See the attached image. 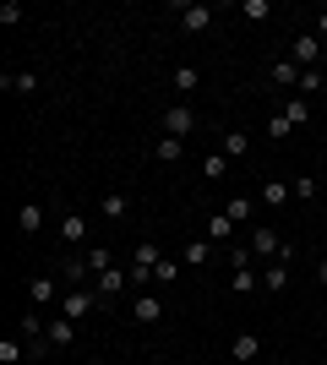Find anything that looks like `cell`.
<instances>
[{"mask_svg":"<svg viewBox=\"0 0 327 365\" xmlns=\"http://www.w3.org/2000/svg\"><path fill=\"white\" fill-rule=\"evenodd\" d=\"M98 305H109V300H104L98 289H88V284H82V289H66V294H61V317H66V322H82V317H93Z\"/></svg>","mask_w":327,"mask_h":365,"instance_id":"6da1fadb","label":"cell"},{"mask_svg":"<svg viewBox=\"0 0 327 365\" xmlns=\"http://www.w3.org/2000/svg\"><path fill=\"white\" fill-rule=\"evenodd\" d=\"M289 61H295L300 71H316V61H322V38H316V33H295V44H289Z\"/></svg>","mask_w":327,"mask_h":365,"instance_id":"7a4b0ae2","label":"cell"},{"mask_svg":"<svg viewBox=\"0 0 327 365\" xmlns=\"http://www.w3.org/2000/svg\"><path fill=\"white\" fill-rule=\"evenodd\" d=\"M191 131H197V109H191V104H170V109H164V137L186 142Z\"/></svg>","mask_w":327,"mask_h":365,"instance_id":"3957f363","label":"cell"},{"mask_svg":"<svg viewBox=\"0 0 327 365\" xmlns=\"http://www.w3.org/2000/svg\"><path fill=\"white\" fill-rule=\"evenodd\" d=\"M131 322H142V327H153V322H164V300L147 289H137V305H131Z\"/></svg>","mask_w":327,"mask_h":365,"instance_id":"277c9868","label":"cell"},{"mask_svg":"<svg viewBox=\"0 0 327 365\" xmlns=\"http://www.w3.org/2000/svg\"><path fill=\"white\" fill-rule=\"evenodd\" d=\"M180 28H186V33H207V28H213V6H202V0L180 6Z\"/></svg>","mask_w":327,"mask_h":365,"instance_id":"5b68a950","label":"cell"},{"mask_svg":"<svg viewBox=\"0 0 327 365\" xmlns=\"http://www.w3.org/2000/svg\"><path fill=\"white\" fill-rule=\"evenodd\" d=\"M256 354H262V338H256V333H234L229 338V360L234 365H251Z\"/></svg>","mask_w":327,"mask_h":365,"instance_id":"8992f818","label":"cell"},{"mask_svg":"<svg viewBox=\"0 0 327 365\" xmlns=\"http://www.w3.org/2000/svg\"><path fill=\"white\" fill-rule=\"evenodd\" d=\"M44 202H22V207H16V235H38V229H44Z\"/></svg>","mask_w":327,"mask_h":365,"instance_id":"52a82bcc","label":"cell"},{"mask_svg":"<svg viewBox=\"0 0 327 365\" xmlns=\"http://www.w3.org/2000/svg\"><path fill=\"white\" fill-rule=\"evenodd\" d=\"M44 338H49V349H71V344H77V322L55 317V322L44 327Z\"/></svg>","mask_w":327,"mask_h":365,"instance_id":"ba28073f","label":"cell"},{"mask_svg":"<svg viewBox=\"0 0 327 365\" xmlns=\"http://www.w3.org/2000/svg\"><path fill=\"white\" fill-rule=\"evenodd\" d=\"M55 294H61V278H33V284H28V300H33V311L55 305Z\"/></svg>","mask_w":327,"mask_h":365,"instance_id":"9c48e42d","label":"cell"},{"mask_svg":"<svg viewBox=\"0 0 327 365\" xmlns=\"http://www.w3.org/2000/svg\"><path fill=\"white\" fill-rule=\"evenodd\" d=\"M267 82H273V88H300V66L289 61V55H284V61H273V66H267Z\"/></svg>","mask_w":327,"mask_h":365,"instance_id":"30bf717a","label":"cell"},{"mask_svg":"<svg viewBox=\"0 0 327 365\" xmlns=\"http://www.w3.org/2000/svg\"><path fill=\"white\" fill-rule=\"evenodd\" d=\"M125 284H131V267H109V273H98V294H104V300H115Z\"/></svg>","mask_w":327,"mask_h":365,"instance_id":"8fae6325","label":"cell"},{"mask_svg":"<svg viewBox=\"0 0 327 365\" xmlns=\"http://www.w3.org/2000/svg\"><path fill=\"white\" fill-rule=\"evenodd\" d=\"M98 213H104V218H115V224H120V218L131 213V197H125V191H104V197H98Z\"/></svg>","mask_w":327,"mask_h":365,"instance_id":"7c38bea8","label":"cell"},{"mask_svg":"<svg viewBox=\"0 0 327 365\" xmlns=\"http://www.w3.org/2000/svg\"><path fill=\"white\" fill-rule=\"evenodd\" d=\"M262 289H267V294H284V289H289V262H267Z\"/></svg>","mask_w":327,"mask_h":365,"instance_id":"4fadbf2b","label":"cell"},{"mask_svg":"<svg viewBox=\"0 0 327 365\" xmlns=\"http://www.w3.org/2000/svg\"><path fill=\"white\" fill-rule=\"evenodd\" d=\"M153 158H158V164H180V158H186V142H180V137H158Z\"/></svg>","mask_w":327,"mask_h":365,"instance_id":"5bb4252c","label":"cell"},{"mask_svg":"<svg viewBox=\"0 0 327 365\" xmlns=\"http://www.w3.org/2000/svg\"><path fill=\"white\" fill-rule=\"evenodd\" d=\"M256 202H262V207H284V202H295V191H289L284 180H267L262 191H256Z\"/></svg>","mask_w":327,"mask_h":365,"instance_id":"9a60e30c","label":"cell"},{"mask_svg":"<svg viewBox=\"0 0 327 365\" xmlns=\"http://www.w3.org/2000/svg\"><path fill=\"white\" fill-rule=\"evenodd\" d=\"M0 88H6V93H38V71H6V76H0Z\"/></svg>","mask_w":327,"mask_h":365,"instance_id":"2e32d148","label":"cell"},{"mask_svg":"<svg viewBox=\"0 0 327 365\" xmlns=\"http://www.w3.org/2000/svg\"><path fill=\"white\" fill-rule=\"evenodd\" d=\"M61 240L66 245H82V240H88V218H82V213H66L61 218Z\"/></svg>","mask_w":327,"mask_h":365,"instance_id":"e0dca14e","label":"cell"},{"mask_svg":"<svg viewBox=\"0 0 327 365\" xmlns=\"http://www.w3.org/2000/svg\"><path fill=\"white\" fill-rule=\"evenodd\" d=\"M207 262H213V240H207V235L186 240V267H207Z\"/></svg>","mask_w":327,"mask_h":365,"instance_id":"ac0fdd59","label":"cell"},{"mask_svg":"<svg viewBox=\"0 0 327 365\" xmlns=\"http://www.w3.org/2000/svg\"><path fill=\"white\" fill-rule=\"evenodd\" d=\"M197 88H202V71H197V66H175V93H186V98H191Z\"/></svg>","mask_w":327,"mask_h":365,"instance_id":"d6986e66","label":"cell"},{"mask_svg":"<svg viewBox=\"0 0 327 365\" xmlns=\"http://www.w3.org/2000/svg\"><path fill=\"white\" fill-rule=\"evenodd\" d=\"M284 115H289V125H306V120H311V104H306V98H300V93H289V98H284Z\"/></svg>","mask_w":327,"mask_h":365,"instance_id":"ffe728a7","label":"cell"},{"mask_svg":"<svg viewBox=\"0 0 327 365\" xmlns=\"http://www.w3.org/2000/svg\"><path fill=\"white\" fill-rule=\"evenodd\" d=\"M251 213H256V202H251V197H229V207H224L229 224H251Z\"/></svg>","mask_w":327,"mask_h":365,"instance_id":"44dd1931","label":"cell"},{"mask_svg":"<svg viewBox=\"0 0 327 365\" xmlns=\"http://www.w3.org/2000/svg\"><path fill=\"white\" fill-rule=\"evenodd\" d=\"M88 273H93V267H88V257H71V262L61 267V278L71 284V289H82V278H88Z\"/></svg>","mask_w":327,"mask_h":365,"instance_id":"7402d4cb","label":"cell"},{"mask_svg":"<svg viewBox=\"0 0 327 365\" xmlns=\"http://www.w3.org/2000/svg\"><path fill=\"white\" fill-rule=\"evenodd\" d=\"M224 175H229V158H224V153H207L202 158V180H224Z\"/></svg>","mask_w":327,"mask_h":365,"instance_id":"603a6c76","label":"cell"},{"mask_svg":"<svg viewBox=\"0 0 327 365\" xmlns=\"http://www.w3.org/2000/svg\"><path fill=\"white\" fill-rule=\"evenodd\" d=\"M28 360V344H16V338H0V365H22Z\"/></svg>","mask_w":327,"mask_h":365,"instance_id":"cb8c5ba5","label":"cell"},{"mask_svg":"<svg viewBox=\"0 0 327 365\" xmlns=\"http://www.w3.org/2000/svg\"><path fill=\"white\" fill-rule=\"evenodd\" d=\"M202 235H207V240H229V235H234V224H229V218H224V213H213V218H207V229H202Z\"/></svg>","mask_w":327,"mask_h":365,"instance_id":"d4e9b609","label":"cell"},{"mask_svg":"<svg viewBox=\"0 0 327 365\" xmlns=\"http://www.w3.org/2000/svg\"><path fill=\"white\" fill-rule=\"evenodd\" d=\"M251 153V137L246 131H229V137H224V158H246Z\"/></svg>","mask_w":327,"mask_h":365,"instance_id":"484cf974","label":"cell"},{"mask_svg":"<svg viewBox=\"0 0 327 365\" xmlns=\"http://www.w3.org/2000/svg\"><path fill=\"white\" fill-rule=\"evenodd\" d=\"M289 131H295V125H289V115H284V109H273V115H267V137H273V142H284Z\"/></svg>","mask_w":327,"mask_h":365,"instance_id":"4316f807","label":"cell"},{"mask_svg":"<svg viewBox=\"0 0 327 365\" xmlns=\"http://www.w3.org/2000/svg\"><path fill=\"white\" fill-rule=\"evenodd\" d=\"M322 82H327V76H322V66H316V71H300V98H311V93H322Z\"/></svg>","mask_w":327,"mask_h":365,"instance_id":"83f0119b","label":"cell"},{"mask_svg":"<svg viewBox=\"0 0 327 365\" xmlns=\"http://www.w3.org/2000/svg\"><path fill=\"white\" fill-rule=\"evenodd\" d=\"M16 327H22V338H28V344H33V338H44V327H49V322L38 317V311H28V317L16 322Z\"/></svg>","mask_w":327,"mask_h":365,"instance_id":"f1b7e54d","label":"cell"},{"mask_svg":"<svg viewBox=\"0 0 327 365\" xmlns=\"http://www.w3.org/2000/svg\"><path fill=\"white\" fill-rule=\"evenodd\" d=\"M240 16H246V22H267V16H273V6H267V0H246V6H240Z\"/></svg>","mask_w":327,"mask_h":365,"instance_id":"f546056e","label":"cell"},{"mask_svg":"<svg viewBox=\"0 0 327 365\" xmlns=\"http://www.w3.org/2000/svg\"><path fill=\"white\" fill-rule=\"evenodd\" d=\"M88 267H93V273H109V267H115V257H109V245H93V251H88Z\"/></svg>","mask_w":327,"mask_h":365,"instance_id":"4dcf8cb0","label":"cell"},{"mask_svg":"<svg viewBox=\"0 0 327 365\" xmlns=\"http://www.w3.org/2000/svg\"><path fill=\"white\" fill-rule=\"evenodd\" d=\"M289 191H295V202H316V175H300Z\"/></svg>","mask_w":327,"mask_h":365,"instance_id":"1f68e13d","label":"cell"},{"mask_svg":"<svg viewBox=\"0 0 327 365\" xmlns=\"http://www.w3.org/2000/svg\"><path fill=\"white\" fill-rule=\"evenodd\" d=\"M16 22H22V6H16V0H6V6H0V28H16Z\"/></svg>","mask_w":327,"mask_h":365,"instance_id":"d6a6232c","label":"cell"},{"mask_svg":"<svg viewBox=\"0 0 327 365\" xmlns=\"http://www.w3.org/2000/svg\"><path fill=\"white\" fill-rule=\"evenodd\" d=\"M170 278H180V262L164 257V262H158V273H153V284H170Z\"/></svg>","mask_w":327,"mask_h":365,"instance_id":"836d02e7","label":"cell"},{"mask_svg":"<svg viewBox=\"0 0 327 365\" xmlns=\"http://www.w3.org/2000/svg\"><path fill=\"white\" fill-rule=\"evenodd\" d=\"M311 33H316V38H327V11L316 16V28H311Z\"/></svg>","mask_w":327,"mask_h":365,"instance_id":"e575fe53","label":"cell"},{"mask_svg":"<svg viewBox=\"0 0 327 365\" xmlns=\"http://www.w3.org/2000/svg\"><path fill=\"white\" fill-rule=\"evenodd\" d=\"M316 284H327V262H322V267H316Z\"/></svg>","mask_w":327,"mask_h":365,"instance_id":"d590c367","label":"cell"},{"mask_svg":"<svg viewBox=\"0 0 327 365\" xmlns=\"http://www.w3.org/2000/svg\"><path fill=\"white\" fill-rule=\"evenodd\" d=\"M322 148H327V131H322Z\"/></svg>","mask_w":327,"mask_h":365,"instance_id":"8d00e7d4","label":"cell"},{"mask_svg":"<svg viewBox=\"0 0 327 365\" xmlns=\"http://www.w3.org/2000/svg\"><path fill=\"white\" fill-rule=\"evenodd\" d=\"M279 365H289V360H279Z\"/></svg>","mask_w":327,"mask_h":365,"instance_id":"74e56055","label":"cell"}]
</instances>
